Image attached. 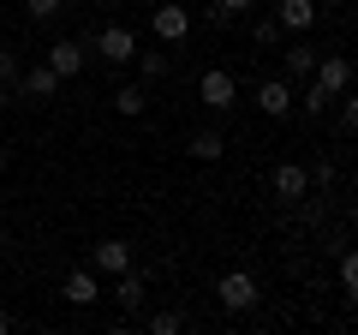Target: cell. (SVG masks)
Returning <instances> with one entry per match:
<instances>
[{"mask_svg": "<svg viewBox=\"0 0 358 335\" xmlns=\"http://www.w3.org/2000/svg\"><path fill=\"white\" fill-rule=\"evenodd\" d=\"M341 294L346 299L358 294V258H352V252H341Z\"/></svg>", "mask_w": 358, "mask_h": 335, "instance_id": "cb8c5ba5", "label": "cell"}, {"mask_svg": "<svg viewBox=\"0 0 358 335\" xmlns=\"http://www.w3.org/2000/svg\"><path fill=\"white\" fill-rule=\"evenodd\" d=\"M60 6H66V0H24L30 25H48V18H60Z\"/></svg>", "mask_w": 358, "mask_h": 335, "instance_id": "603a6c76", "label": "cell"}, {"mask_svg": "<svg viewBox=\"0 0 358 335\" xmlns=\"http://www.w3.org/2000/svg\"><path fill=\"white\" fill-rule=\"evenodd\" d=\"M251 102L263 108L268 120H287V114H293V78H263Z\"/></svg>", "mask_w": 358, "mask_h": 335, "instance_id": "9c48e42d", "label": "cell"}, {"mask_svg": "<svg viewBox=\"0 0 358 335\" xmlns=\"http://www.w3.org/2000/svg\"><path fill=\"white\" fill-rule=\"evenodd\" d=\"M310 84H317L322 96L352 90V60H346V54H317V72H310Z\"/></svg>", "mask_w": 358, "mask_h": 335, "instance_id": "8992f818", "label": "cell"}, {"mask_svg": "<svg viewBox=\"0 0 358 335\" xmlns=\"http://www.w3.org/2000/svg\"><path fill=\"white\" fill-rule=\"evenodd\" d=\"M281 72H287V78H299V84H305V78L317 72V48H310L305 36H299V42H287V54H281Z\"/></svg>", "mask_w": 358, "mask_h": 335, "instance_id": "5bb4252c", "label": "cell"}, {"mask_svg": "<svg viewBox=\"0 0 358 335\" xmlns=\"http://www.w3.org/2000/svg\"><path fill=\"white\" fill-rule=\"evenodd\" d=\"M185 156H192V162H221V156H227V138H221L215 126H203V132H192Z\"/></svg>", "mask_w": 358, "mask_h": 335, "instance_id": "9a60e30c", "label": "cell"}, {"mask_svg": "<svg viewBox=\"0 0 358 335\" xmlns=\"http://www.w3.org/2000/svg\"><path fill=\"white\" fill-rule=\"evenodd\" d=\"M18 72H24V60H18V48H0V90H6V96L18 90Z\"/></svg>", "mask_w": 358, "mask_h": 335, "instance_id": "ffe728a7", "label": "cell"}, {"mask_svg": "<svg viewBox=\"0 0 358 335\" xmlns=\"http://www.w3.org/2000/svg\"><path fill=\"white\" fill-rule=\"evenodd\" d=\"M90 270H96V275L131 270V245H126V240H96V245H90Z\"/></svg>", "mask_w": 358, "mask_h": 335, "instance_id": "7c38bea8", "label": "cell"}, {"mask_svg": "<svg viewBox=\"0 0 358 335\" xmlns=\"http://www.w3.org/2000/svg\"><path fill=\"white\" fill-rule=\"evenodd\" d=\"M60 299H66V306H78V311H90L96 299H102V282H96V270H90V264H78V270L60 282Z\"/></svg>", "mask_w": 358, "mask_h": 335, "instance_id": "ba28073f", "label": "cell"}, {"mask_svg": "<svg viewBox=\"0 0 358 335\" xmlns=\"http://www.w3.org/2000/svg\"><path fill=\"white\" fill-rule=\"evenodd\" d=\"M245 13H251V0H209V13H203V25L227 30L233 18H245Z\"/></svg>", "mask_w": 358, "mask_h": 335, "instance_id": "ac0fdd59", "label": "cell"}, {"mask_svg": "<svg viewBox=\"0 0 358 335\" xmlns=\"http://www.w3.org/2000/svg\"><path fill=\"white\" fill-rule=\"evenodd\" d=\"M192 25H197V18L185 13L179 0H155V13H150V30H155V42H162V48H179V42L192 36Z\"/></svg>", "mask_w": 358, "mask_h": 335, "instance_id": "3957f363", "label": "cell"}, {"mask_svg": "<svg viewBox=\"0 0 358 335\" xmlns=\"http://www.w3.org/2000/svg\"><path fill=\"white\" fill-rule=\"evenodd\" d=\"M131 66H138V78H143V84H162V78L173 72L167 48H138V54H131Z\"/></svg>", "mask_w": 358, "mask_h": 335, "instance_id": "2e32d148", "label": "cell"}, {"mask_svg": "<svg viewBox=\"0 0 358 335\" xmlns=\"http://www.w3.org/2000/svg\"><path fill=\"white\" fill-rule=\"evenodd\" d=\"M317 0H275V25L293 30V36H305V30H317Z\"/></svg>", "mask_w": 358, "mask_h": 335, "instance_id": "8fae6325", "label": "cell"}, {"mask_svg": "<svg viewBox=\"0 0 358 335\" xmlns=\"http://www.w3.org/2000/svg\"><path fill=\"white\" fill-rule=\"evenodd\" d=\"M108 294H114V306L126 311V317H138V311H143V299H150V287H143V275H138V270H120Z\"/></svg>", "mask_w": 358, "mask_h": 335, "instance_id": "4fadbf2b", "label": "cell"}, {"mask_svg": "<svg viewBox=\"0 0 358 335\" xmlns=\"http://www.w3.org/2000/svg\"><path fill=\"white\" fill-rule=\"evenodd\" d=\"M143 329H150V335H179V329H185V317H179V311H150Z\"/></svg>", "mask_w": 358, "mask_h": 335, "instance_id": "7402d4cb", "label": "cell"}, {"mask_svg": "<svg viewBox=\"0 0 358 335\" xmlns=\"http://www.w3.org/2000/svg\"><path fill=\"white\" fill-rule=\"evenodd\" d=\"M215 299H221V311H251L257 299H263V287H257L251 270H227L215 282Z\"/></svg>", "mask_w": 358, "mask_h": 335, "instance_id": "277c9868", "label": "cell"}, {"mask_svg": "<svg viewBox=\"0 0 358 335\" xmlns=\"http://www.w3.org/2000/svg\"><path fill=\"white\" fill-rule=\"evenodd\" d=\"M268 192L281 198V204H299V198L310 192V168H299V162H275V174H268Z\"/></svg>", "mask_w": 358, "mask_h": 335, "instance_id": "52a82bcc", "label": "cell"}, {"mask_svg": "<svg viewBox=\"0 0 358 335\" xmlns=\"http://www.w3.org/2000/svg\"><path fill=\"white\" fill-rule=\"evenodd\" d=\"M143 108H150V90H143V84H120V90H114V114L138 120Z\"/></svg>", "mask_w": 358, "mask_h": 335, "instance_id": "e0dca14e", "label": "cell"}, {"mask_svg": "<svg viewBox=\"0 0 358 335\" xmlns=\"http://www.w3.org/2000/svg\"><path fill=\"white\" fill-rule=\"evenodd\" d=\"M13 329H18V317H13L6 306H0V335H13Z\"/></svg>", "mask_w": 358, "mask_h": 335, "instance_id": "d4e9b609", "label": "cell"}, {"mask_svg": "<svg viewBox=\"0 0 358 335\" xmlns=\"http://www.w3.org/2000/svg\"><path fill=\"white\" fill-rule=\"evenodd\" d=\"M6 162H13V150H6V144H0V174H6Z\"/></svg>", "mask_w": 358, "mask_h": 335, "instance_id": "484cf974", "label": "cell"}, {"mask_svg": "<svg viewBox=\"0 0 358 335\" xmlns=\"http://www.w3.org/2000/svg\"><path fill=\"white\" fill-rule=\"evenodd\" d=\"M143 42H138V30L131 25H102L96 36H90V54H102L108 66H131V54H138Z\"/></svg>", "mask_w": 358, "mask_h": 335, "instance_id": "7a4b0ae2", "label": "cell"}, {"mask_svg": "<svg viewBox=\"0 0 358 335\" xmlns=\"http://www.w3.org/2000/svg\"><path fill=\"white\" fill-rule=\"evenodd\" d=\"M60 84H66V78L54 72L48 60H36V66H24V72H18V90H13V96H30V102H54V96H60Z\"/></svg>", "mask_w": 358, "mask_h": 335, "instance_id": "5b68a950", "label": "cell"}, {"mask_svg": "<svg viewBox=\"0 0 358 335\" xmlns=\"http://www.w3.org/2000/svg\"><path fill=\"white\" fill-rule=\"evenodd\" d=\"M197 102H203L209 114H233V108H239V78H233L227 66H209V72L197 78Z\"/></svg>", "mask_w": 358, "mask_h": 335, "instance_id": "6da1fadb", "label": "cell"}, {"mask_svg": "<svg viewBox=\"0 0 358 335\" xmlns=\"http://www.w3.org/2000/svg\"><path fill=\"white\" fill-rule=\"evenodd\" d=\"M281 36H287V30L275 25V13H263V18H257V25H251V42H257V48H275V42H281Z\"/></svg>", "mask_w": 358, "mask_h": 335, "instance_id": "44dd1931", "label": "cell"}, {"mask_svg": "<svg viewBox=\"0 0 358 335\" xmlns=\"http://www.w3.org/2000/svg\"><path fill=\"white\" fill-rule=\"evenodd\" d=\"M42 60H48L60 78H78V72H84V60H90V42H78V36H60L48 54H42Z\"/></svg>", "mask_w": 358, "mask_h": 335, "instance_id": "30bf717a", "label": "cell"}, {"mask_svg": "<svg viewBox=\"0 0 358 335\" xmlns=\"http://www.w3.org/2000/svg\"><path fill=\"white\" fill-rule=\"evenodd\" d=\"M329 102H334V96H322L317 84H310V78H305V96H293V108H305L310 120H322V114H329Z\"/></svg>", "mask_w": 358, "mask_h": 335, "instance_id": "d6986e66", "label": "cell"}, {"mask_svg": "<svg viewBox=\"0 0 358 335\" xmlns=\"http://www.w3.org/2000/svg\"><path fill=\"white\" fill-rule=\"evenodd\" d=\"M6 102H13V96H6V90H0V114H6Z\"/></svg>", "mask_w": 358, "mask_h": 335, "instance_id": "4316f807", "label": "cell"}]
</instances>
